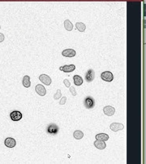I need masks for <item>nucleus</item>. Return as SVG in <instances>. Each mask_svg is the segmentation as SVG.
Listing matches in <instances>:
<instances>
[{"mask_svg":"<svg viewBox=\"0 0 146 164\" xmlns=\"http://www.w3.org/2000/svg\"><path fill=\"white\" fill-rule=\"evenodd\" d=\"M84 103V106H85V107L88 108V109H92V108H93L94 106H95V101H94V99L93 98V97H90V96H88V97H85Z\"/></svg>","mask_w":146,"mask_h":164,"instance_id":"nucleus-1","label":"nucleus"},{"mask_svg":"<svg viewBox=\"0 0 146 164\" xmlns=\"http://www.w3.org/2000/svg\"><path fill=\"white\" fill-rule=\"evenodd\" d=\"M101 78L104 80V81H106V82H111L114 79V76L112 72H104L101 74Z\"/></svg>","mask_w":146,"mask_h":164,"instance_id":"nucleus-2","label":"nucleus"},{"mask_svg":"<svg viewBox=\"0 0 146 164\" xmlns=\"http://www.w3.org/2000/svg\"><path fill=\"white\" fill-rule=\"evenodd\" d=\"M59 132V127L55 124H49V126L47 127V132L49 134L51 135H55Z\"/></svg>","mask_w":146,"mask_h":164,"instance_id":"nucleus-3","label":"nucleus"},{"mask_svg":"<svg viewBox=\"0 0 146 164\" xmlns=\"http://www.w3.org/2000/svg\"><path fill=\"white\" fill-rule=\"evenodd\" d=\"M39 80L45 85H50L51 84V78L49 76L45 75V74H41V75L39 76Z\"/></svg>","mask_w":146,"mask_h":164,"instance_id":"nucleus-4","label":"nucleus"},{"mask_svg":"<svg viewBox=\"0 0 146 164\" xmlns=\"http://www.w3.org/2000/svg\"><path fill=\"white\" fill-rule=\"evenodd\" d=\"M11 119L13 121H19L22 119V114L21 112L18 111H14L12 112H11L10 114Z\"/></svg>","mask_w":146,"mask_h":164,"instance_id":"nucleus-5","label":"nucleus"},{"mask_svg":"<svg viewBox=\"0 0 146 164\" xmlns=\"http://www.w3.org/2000/svg\"><path fill=\"white\" fill-rule=\"evenodd\" d=\"M110 129L112 130L113 132H118L119 130H123L124 128V125L122 124H119V123H113L110 124Z\"/></svg>","mask_w":146,"mask_h":164,"instance_id":"nucleus-6","label":"nucleus"},{"mask_svg":"<svg viewBox=\"0 0 146 164\" xmlns=\"http://www.w3.org/2000/svg\"><path fill=\"white\" fill-rule=\"evenodd\" d=\"M95 77V72L93 69H89L85 74V80L87 82H91L94 80Z\"/></svg>","mask_w":146,"mask_h":164,"instance_id":"nucleus-7","label":"nucleus"},{"mask_svg":"<svg viewBox=\"0 0 146 164\" xmlns=\"http://www.w3.org/2000/svg\"><path fill=\"white\" fill-rule=\"evenodd\" d=\"M35 90H36L37 94H39L40 96H45V93H46V89H45V87L42 85H36Z\"/></svg>","mask_w":146,"mask_h":164,"instance_id":"nucleus-8","label":"nucleus"},{"mask_svg":"<svg viewBox=\"0 0 146 164\" xmlns=\"http://www.w3.org/2000/svg\"><path fill=\"white\" fill-rule=\"evenodd\" d=\"M76 69V66L74 64L71 65H65V66H62V67L59 68L60 71H63L64 72H73Z\"/></svg>","mask_w":146,"mask_h":164,"instance_id":"nucleus-9","label":"nucleus"},{"mask_svg":"<svg viewBox=\"0 0 146 164\" xmlns=\"http://www.w3.org/2000/svg\"><path fill=\"white\" fill-rule=\"evenodd\" d=\"M4 144L8 148H13L16 146V140L12 137H7L4 140Z\"/></svg>","mask_w":146,"mask_h":164,"instance_id":"nucleus-10","label":"nucleus"},{"mask_svg":"<svg viewBox=\"0 0 146 164\" xmlns=\"http://www.w3.org/2000/svg\"><path fill=\"white\" fill-rule=\"evenodd\" d=\"M103 111H104V114H106V115L112 116L115 112V109L111 106H106L103 108Z\"/></svg>","mask_w":146,"mask_h":164,"instance_id":"nucleus-11","label":"nucleus"},{"mask_svg":"<svg viewBox=\"0 0 146 164\" xmlns=\"http://www.w3.org/2000/svg\"><path fill=\"white\" fill-rule=\"evenodd\" d=\"M76 50H72V49L64 50L62 52L63 56H65V57H74V56H76Z\"/></svg>","mask_w":146,"mask_h":164,"instance_id":"nucleus-12","label":"nucleus"},{"mask_svg":"<svg viewBox=\"0 0 146 164\" xmlns=\"http://www.w3.org/2000/svg\"><path fill=\"white\" fill-rule=\"evenodd\" d=\"M94 146L96 148H98L99 150H104L105 148L106 147V145L105 141H103V140H97L94 141Z\"/></svg>","mask_w":146,"mask_h":164,"instance_id":"nucleus-13","label":"nucleus"},{"mask_svg":"<svg viewBox=\"0 0 146 164\" xmlns=\"http://www.w3.org/2000/svg\"><path fill=\"white\" fill-rule=\"evenodd\" d=\"M22 83H23V85H24L25 88L30 87V85H31V82H30V77L29 76H25L24 77H23Z\"/></svg>","mask_w":146,"mask_h":164,"instance_id":"nucleus-14","label":"nucleus"},{"mask_svg":"<svg viewBox=\"0 0 146 164\" xmlns=\"http://www.w3.org/2000/svg\"><path fill=\"white\" fill-rule=\"evenodd\" d=\"M73 80H74V83L76 85H78V86H80V85H81L83 84V79L81 78V76H80L78 75H75L74 76H73Z\"/></svg>","mask_w":146,"mask_h":164,"instance_id":"nucleus-15","label":"nucleus"},{"mask_svg":"<svg viewBox=\"0 0 146 164\" xmlns=\"http://www.w3.org/2000/svg\"><path fill=\"white\" fill-rule=\"evenodd\" d=\"M96 139L99 140H103V141H106V140H109V136L106 134V133H99L98 135H96Z\"/></svg>","mask_w":146,"mask_h":164,"instance_id":"nucleus-16","label":"nucleus"},{"mask_svg":"<svg viewBox=\"0 0 146 164\" xmlns=\"http://www.w3.org/2000/svg\"><path fill=\"white\" fill-rule=\"evenodd\" d=\"M76 29L80 31V32H84V31H85V29H86L85 25H84V23H82V22H77L76 24Z\"/></svg>","mask_w":146,"mask_h":164,"instance_id":"nucleus-17","label":"nucleus"},{"mask_svg":"<svg viewBox=\"0 0 146 164\" xmlns=\"http://www.w3.org/2000/svg\"><path fill=\"white\" fill-rule=\"evenodd\" d=\"M64 27H65V29L67 31H71L73 29V25L69 19H66L64 21Z\"/></svg>","mask_w":146,"mask_h":164,"instance_id":"nucleus-18","label":"nucleus"},{"mask_svg":"<svg viewBox=\"0 0 146 164\" xmlns=\"http://www.w3.org/2000/svg\"><path fill=\"white\" fill-rule=\"evenodd\" d=\"M73 136H74L75 139H76V140H80V139L83 138L84 133H83V132H81V131L76 130V131L74 132V133H73Z\"/></svg>","mask_w":146,"mask_h":164,"instance_id":"nucleus-19","label":"nucleus"},{"mask_svg":"<svg viewBox=\"0 0 146 164\" xmlns=\"http://www.w3.org/2000/svg\"><path fill=\"white\" fill-rule=\"evenodd\" d=\"M62 97V94H61V89H57V92L55 95H54V99L55 100H58L59 98H60V97Z\"/></svg>","mask_w":146,"mask_h":164,"instance_id":"nucleus-20","label":"nucleus"},{"mask_svg":"<svg viewBox=\"0 0 146 164\" xmlns=\"http://www.w3.org/2000/svg\"><path fill=\"white\" fill-rule=\"evenodd\" d=\"M69 90H70V92L71 93V94H72L73 96H76V93H76V89H75L74 87H72V86H71H71L69 87Z\"/></svg>","mask_w":146,"mask_h":164,"instance_id":"nucleus-21","label":"nucleus"},{"mask_svg":"<svg viewBox=\"0 0 146 164\" xmlns=\"http://www.w3.org/2000/svg\"><path fill=\"white\" fill-rule=\"evenodd\" d=\"M66 101H67V97H63L62 98H61L60 101H59V104L60 105H64L65 103H66Z\"/></svg>","mask_w":146,"mask_h":164,"instance_id":"nucleus-22","label":"nucleus"},{"mask_svg":"<svg viewBox=\"0 0 146 164\" xmlns=\"http://www.w3.org/2000/svg\"><path fill=\"white\" fill-rule=\"evenodd\" d=\"M63 83H64V85H65V86L66 87H67V88H69L70 87V82H69V80H67V79H65L64 80H63Z\"/></svg>","mask_w":146,"mask_h":164,"instance_id":"nucleus-23","label":"nucleus"},{"mask_svg":"<svg viewBox=\"0 0 146 164\" xmlns=\"http://www.w3.org/2000/svg\"><path fill=\"white\" fill-rule=\"evenodd\" d=\"M4 35H3V33H0V42H2L4 41Z\"/></svg>","mask_w":146,"mask_h":164,"instance_id":"nucleus-24","label":"nucleus"},{"mask_svg":"<svg viewBox=\"0 0 146 164\" xmlns=\"http://www.w3.org/2000/svg\"><path fill=\"white\" fill-rule=\"evenodd\" d=\"M0 29H1V26H0Z\"/></svg>","mask_w":146,"mask_h":164,"instance_id":"nucleus-25","label":"nucleus"}]
</instances>
